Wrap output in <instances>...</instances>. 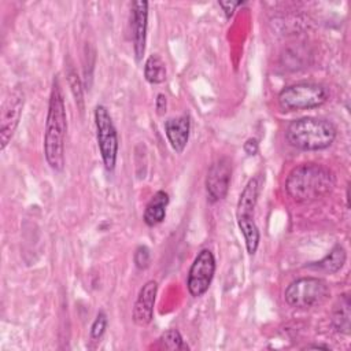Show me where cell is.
I'll return each instance as SVG.
<instances>
[{
    "instance_id": "1",
    "label": "cell",
    "mask_w": 351,
    "mask_h": 351,
    "mask_svg": "<svg viewBox=\"0 0 351 351\" xmlns=\"http://www.w3.org/2000/svg\"><path fill=\"white\" fill-rule=\"evenodd\" d=\"M67 132V115L64 97L58 75L52 81L48 114L44 134V155L47 163L55 171H60L64 166V138Z\"/></svg>"
},
{
    "instance_id": "2",
    "label": "cell",
    "mask_w": 351,
    "mask_h": 351,
    "mask_svg": "<svg viewBox=\"0 0 351 351\" xmlns=\"http://www.w3.org/2000/svg\"><path fill=\"white\" fill-rule=\"evenodd\" d=\"M336 185L335 173L318 163H302L293 167L287 180L285 191L295 200L300 203L313 202L324 197Z\"/></svg>"
},
{
    "instance_id": "3",
    "label": "cell",
    "mask_w": 351,
    "mask_h": 351,
    "mask_svg": "<svg viewBox=\"0 0 351 351\" xmlns=\"http://www.w3.org/2000/svg\"><path fill=\"white\" fill-rule=\"evenodd\" d=\"M337 130L326 119L304 117L292 121L285 130L287 141L303 151L325 149L335 141Z\"/></svg>"
},
{
    "instance_id": "4",
    "label": "cell",
    "mask_w": 351,
    "mask_h": 351,
    "mask_svg": "<svg viewBox=\"0 0 351 351\" xmlns=\"http://www.w3.org/2000/svg\"><path fill=\"white\" fill-rule=\"evenodd\" d=\"M261 192V177H252L247 185L244 186L243 192L240 193L237 202V225L244 236L245 247L248 254L254 255L259 245V229L254 221V211L258 203V196Z\"/></svg>"
},
{
    "instance_id": "5",
    "label": "cell",
    "mask_w": 351,
    "mask_h": 351,
    "mask_svg": "<svg viewBox=\"0 0 351 351\" xmlns=\"http://www.w3.org/2000/svg\"><path fill=\"white\" fill-rule=\"evenodd\" d=\"M328 89L317 82H298L285 86L278 93V104L284 111L308 110L322 106L328 100Z\"/></svg>"
},
{
    "instance_id": "6",
    "label": "cell",
    "mask_w": 351,
    "mask_h": 351,
    "mask_svg": "<svg viewBox=\"0 0 351 351\" xmlns=\"http://www.w3.org/2000/svg\"><path fill=\"white\" fill-rule=\"evenodd\" d=\"M329 296L328 284L318 277H302L292 281L284 293L285 302L295 308H311L322 304Z\"/></svg>"
},
{
    "instance_id": "7",
    "label": "cell",
    "mask_w": 351,
    "mask_h": 351,
    "mask_svg": "<svg viewBox=\"0 0 351 351\" xmlns=\"http://www.w3.org/2000/svg\"><path fill=\"white\" fill-rule=\"evenodd\" d=\"M95 126H96V140H97L103 165L106 170L112 171L117 163V155H118V147H119L118 134L108 110L101 104L96 106L95 108Z\"/></svg>"
},
{
    "instance_id": "8",
    "label": "cell",
    "mask_w": 351,
    "mask_h": 351,
    "mask_svg": "<svg viewBox=\"0 0 351 351\" xmlns=\"http://www.w3.org/2000/svg\"><path fill=\"white\" fill-rule=\"evenodd\" d=\"M215 273V258L214 254L204 248L202 250L195 261L191 265L189 273H188V291L193 298H199L204 295L213 281Z\"/></svg>"
},
{
    "instance_id": "9",
    "label": "cell",
    "mask_w": 351,
    "mask_h": 351,
    "mask_svg": "<svg viewBox=\"0 0 351 351\" xmlns=\"http://www.w3.org/2000/svg\"><path fill=\"white\" fill-rule=\"evenodd\" d=\"M25 104V95L23 90L16 86L14 88L7 99L4 100L1 106L0 112V141H1V151L7 147L11 137L14 136V132L19 123L22 110Z\"/></svg>"
},
{
    "instance_id": "10",
    "label": "cell",
    "mask_w": 351,
    "mask_h": 351,
    "mask_svg": "<svg viewBox=\"0 0 351 351\" xmlns=\"http://www.w3.org/2000/svg\"><path fill=\"white\" fill-rule=\"evenodd\" d=\"M230 178L232 163L226 156H221L211 163L206 177V191L210 202H219L228 195Z\"/></svg>"
},
{
    "instance_id": "11",
    "label": "cell",
    "mask_w": 351,
    "mask_h": 351,
    "mask_svg": "<svg viewBox=\"0 0 351 351\" xmlns=\"http://www.w3.org/2000/svg\"><path fill=\"white\" fill-rule=\"evenodd\" d=\"M132 33H133V49L136 60L140 62L145 52L147 27H148V3L134 1L132 4Z\"/></svg>"
},
{
    "instance_id": "12",
    "label": "cell",
    "mask_w": 351,
    "mask_h": 351,
    "mask_svg": "<svg viewBox=\"0 0 351 351\" xmlns=\"http://www.w3.org/2000/svg\"><path fill=\"white\" fill-rule=\"evenodd\" d=\"M156 293H158V282L154 280L147 281L141 287L133 306V313H132V318L136 325L145 326L152 321Z\"/></svg>"
},
{
    "instance_id": "13",
    "label": "cell",
    "mask_w": 351,
    "mask_h": 351,
    "mask_svg": "<svg viewBox=\"0 0 351 351\" xmlns=\"http://www.w3.org/2000/svg\"><path fill=\"white\" fill-rule=\"evenodd\" d=\"M191 130V121L188 115H181L177 118H170L165 122V132L171 148L181 154L188 143Z\"/></svg>"
},
{
    "instance_id": "14",
    "label": "cell",
    "mask_w": 351,
    "mask_h": 351,
    "mask_svg": "<svg viewBox=\"0 0 351 351\" xmlns=\"http://www.w3.org/2000/svg\"><path fill=\"white\" fill-rule=\"evenodd\" d=\"M169 204V195L165 191H158L145 206L143 219L148 226H156L166 217V207Z\"/></svg>"
},
{
    "instance_id": "15",
    "label": "cell",
    "mask_w": 351,
    "mask_h": 351,
    "mask_svg": "<svg viewBox=\"0 0 351 351\" xmlns=\"http://www.w3.org/2000/svg\"><path fill=\"white\" fill-rule=\"evenodd\" d=\"M346 259H347L346 250L340 244H336L321 261L308 265V267L321 270L329 274H335L344 266Z\"/></svg>"
},
{
    "instance_id": "16",
    "label": "cell",
    "mask_w": 351,
    "mask_h": 351,
    "mask_svg": "<svg viewBox=\"0 0 351 351\" xmlns=\"http://www.w3.org/2000/svg\"><path fill=\"white\" fill-rule=\"evenodd\" d=\"M350 317H351L350 296H348V293H343L337 299L336 304L333 306V311H332V324H333L335 329L340 333L348 335L350 329H351Z\"/></svg>"
},
{
    "instance_id": "17",
    "label": "cell",
    "mask_w": 351,
    "mask_h": 351,
    "mask_svg": "<svg viewBox=\"0 0 351 351\" xmlns=\"http://www.w3.org/2000/svg\"><path fill=\"white\" fill-rule=\"evenodd\" d=\"M144 77L149 84H162L166 80V64L156 53L149 55L144 63Z\"/></svg>"
},
{
    "instance_id": "18",
    "label": "cell",
    "mask_w": 351,
    "mask_h": 351,
    "mask_svg": "<svg viewBox=\"0 0 351 351\" xmlns=\"http://www.w3.org/2000/svg\"><path fill=\"white\" fill-rule=\"evenodd\" d=\"M159 344L162 348L166 350H182V348H188L184 344V339L181 336V333L177 329H167L166 332H163L159 337Z\"/></svg>"
},
{
    "instance_id": "19",
    "label": "cell",
    "mask_w": 351,
    "mask_h": 351,
    "mask_svg": "<svg viewBox=\"0 0 351 351\" xmlns=\"http://www.w3.org/2000/svg\"><path fill=\"white\" fill-rule=\"evenodd\" d=\"M67 81H69V85L71 88V92H73V96L75 99V103L82 110L84 108V95H82L81 80H80L77 71L73 69V66H69V69H67Z\"/></svg>"
},
{
    "instance_id": "20",
    "label": "cell",
    "mask_w": 351,
    "mask_h": 351,
    "mask_svg": "<svg viewBox=\"0 0 351 351\" xmlns=\"http://www.w3.org/2000/svg\"><path fill=\"white\" fill-rule=\"evenodd\" d=\"M107 324H108L107 315H106L103 311H100V313L96 315V318H95V321H93V324H92V326H90V339L99 340V339L104 335L106 328H107Z\"/></svg>"
},
{
    "instance_id": "21",
    "label": "cell",
    "mask_w": 351,
    "mask_h": 351,
    "mask_svg": "<svg viewBox=\"0 0 351 351\" xmlns=\"http://www.w3.org/2000/svg\"><path fill=\"white\" fill-rule=\"evenodd\" d=\"M133 259H134V263H136V266H137L138 269H145V267H148V265H149V262H151V254H149L148 247H145V245H138V247L136 248V251H134Z\"/></svg>"
},
{
    "instance_id": "22",
    "label": "cell",
    "mask_w": 351,
    "mask_h": 351,
    "mask_svg": "<svg viewBox=\"0 0 351 351\" xmlns=\"http://www.w3.org/2000/svg\"><path fill=\"white\" fill-rule=\"evenodd\" d=\"M219 7L222 8V11L225 12L226 18H230L236 10V7H239L241 4V1H218Z\"/></svg>"
},
{
    "instance_id": "23",
    "label": "cell",
    "mask_w": 351,
    "mask_h": 351,
    "mask_svg": "<svg viewBox=\"0 0 351 351\" xmlns=\"http://www.w3.org/2000/svg\"><path fill=\"white\" fill-rule=\"evenodd\" d=\"M155 108H156V112L159 115H163L166 112V108H167V99L163 93H159L156 96V101H155Z\"/></svg>"
},
{
    "instance_id": "24",
    "label": "cell",
    "mask_w": 351,
    "mask_h": 351,
    "mask_svg": "<svg viewBox=\"0 0 351 351\" xmlns=\"http://www.w3.org/2000/svg\"><path fill=\"white\" fill-rule=\"evenodd\" d=\"M258 140L251 137L244 143V151L247 155H255L258 152Z\"/></svg>"
},
{
    "instance_id": "25",
    "label": "cell",
    "mask_w": 351,
    "mask_h": 351,
    "mask_svg": "<svg viewBox=\"0 0 351 351\" xmlns=\"http://www.w3.org/2000/svg\"><path fill=\"white\" fill-rule=\"evenodd\" d=\"M307 348H324V350H330L329 346H322V344H314V346H308Z\"/></svg>"
}]
</instances>
